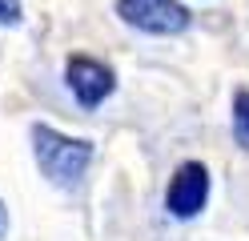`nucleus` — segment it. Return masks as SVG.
I'll list each match as a JSON object with an SVG mask.
<instances>
[{"mask_svg": "<svg viewBox=\"0 0 249 241\" xmlns=\"http://www.w3.org/2000/svg\"><path fill=\"white\" fill-rule=\"evenodd\" d=\"M28 141H33V157H36L40 173L53 185H60V189L81 185V177L89 173V161H92V141L69 137L53 125H40V121L28 129Z\"/></svg>", "mask_w": 249, "mask_h": 241, "instance_id": "nucleus-1", "label": "nucleus"}, {"mask_svg": "<svg viewBox=\"0 0 249 241\" xmlns=\"http://www.w3.org/2000/svg\"><path fill=\"white\" fill-rule=\"evenodd\" d=\"M117 16L149 37H177L193 20V12L177 0H117Z\"/></svg>", "mask_w": 249, "mask_h": 241, "instance_id": "nucleus-2", "label": "nucleus"}, {"mask_svg": "<svg viewBox=\"0 0 249 241\" xmlns=\"http://www.w3.org/2000/svg\"><path fill=\"white\" fill-rule=\"evenodd\" d=\"M65 85H69V93H72V101L92 112V109H101L108 96H113L117 76H113V69L101 64L97 56L76 53V56H69V64H65Z\"/></svg>", "mask_w": 249, "mask_h": 241, "instance_id": "nucleus-3", "label": "nucleus"}, {"mask_svg": "<svg viewBox=\"0 0 249 241\" xmlns=\"http://www.w3.org/2000/svg\"><path fill=\"white\" fill-rule=\"evenodd\" d=\"M209 201V169L201 161H181L169 177V189H165V209L181 221L197 217Z\"/></svg>", "mask_w": 249, "mask_h": 241, "instance_id": "nucleus-4", "label": "nucleus"}, {"mask_svg": "<svg viewBox=\"0 0 249 241\" xmlns=\"http://www.w3.org/2000/svg\"><path fill=\"white\" fill-rule=\"evenodd\" d=\"M233 141L249 153V89L233 93Z\"/></svg>", "mask_w": 249, "mask_h": 241, "instance_id": "nucleus-5", "label": "nucleus"}, {"mask_svg": "<svg viewBox=\"0 0 249 241\" xmlns=\"http://www.w3.org/2000/svg\"><path fill=\"white\" fill-rule=\"evenodd\" d=\"M20 24V0H0V28Z\"/></svg>", "mask_w": 249, "mask_h": 241, "instance_id": "nucleus-6", "label": "nucleus"}, {"mask_svg": "<svg viewBox=\"0 0 249 241\" xmlns=\"http://www.w3.org/2000/svg\"><path fill=\"white\" fill-rule=\"evenodd\" d=\"M4 225H8V221H4V205H0V237H4Z\"/></svg>", "mask_w": 249, "mask_h": 241, "instance_id": "nucleus-7", "label": "nucleus"}]
</instances>
